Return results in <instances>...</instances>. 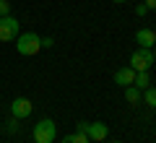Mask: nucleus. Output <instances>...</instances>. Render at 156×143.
<instances>
[{
    "label": "nucleus",
    "mask_w": 156,
    "mask_h": 143,
    "mask_svg": "<svg viewBox=\"0 0 156 143\" xmlns=\"http://www.w3.org/2000/svg\"><path fill=\"white\" fill-rule=\"evenodd\" d=\"M18 18L13 16H3L0 18V42H13L18 37Z\"/></svg>",
    "instance_id": "20e7f679"
},
{
    "label": "nucleus",
    "mask_w": 156,
    "mask_h": 143,
    "mask_svg": "<svg viewBox=\"0 0 156 143\" xmlns=\"http://www.w3.org/2000/svg\"><path fill=\"white\" fill-rule=\"evenodd\" d=\"M60 143H89V135H83V133H68Z\"/></svg>",
    "instance_id": "9b49d317"
},
{
    "label": "nucleus",
    "mask_w": 156,
    "mask_h": 143,
    "mask_svg": "<svg viewBox=\"0 0 156 143\" xmlns=\"http://www.w3.org/2000/svg\"><path fill=\"white\" fill-rule=\"evenodd\" d=\"M154 31H156V29H154Z\"/></svg>",
    "instance_id": "4be33fe9"
},
{
    "label": "nucleus",
    "mask_w": 156,
    "mask_h": 143,
    "mask_svg": "<svg viewBox=\"0 0 156 143\" xmlns=\"http://www.w3.org/2000/svg\"><path fill=\"white\" fill-rule=\"evenodd\" d=\"M109 143H122V141H109Z\"/></svg>",
    "instance_id": "412c9836"
},
{
    "label": "nucleus",
    "mask_w": 156,
    "mask_h": 143,
    "mask_svg": "<svg viewBox=\"0 0 156 143\" xmlns=\"http://www.w3.org/2000/svg\"><path fill=\"white\" fill-rule=\"evenodd\" d=\"M146 13H148V8H146L143 3H140V5H135V16H140V18H143Z\"/></svg>",
    "instance_id": "2eb2a0df"
},
{
    "label": "nucleus",
    "mask_w": 156,
    "mask_h": 143,
    "mask_svg": "<svg viewBox=\"0 0 156 143\" xmlns=\"http://www.w3.org/2000/svg\"><path fill=\"white\" fill-rule=\"evenodd\" d=\"M151 52H154V63H156V44H154V50H151Z\"/></svg>",
    "instance_id": "6ab92c4d"
},
{
    "label": "nucleus",
    "mask_w": 156,
    "mask_h": 143,
    "mask_svg": "<svg viewBox=\"0 0 156 143\" xmlns=\"http://www.w3.org/2000/svg\"><path fill=\"white\" fill-rule=\"evenodd\" d=\"M16 50H18V55H23V57L37 55V52L42 50V37H39V34H34V31L18 34V37H16Z\"/></svg>",
    "instance_id": "f257e3e1"
},
{
    "label": "nucleus",
    "mask_w": 156,
    "mask_h": 143,
    "mask_svg": "<svg viewBox=\"0 0 156 143\" xmlns=\"http://www.w3.org/2000/svg\"><path fill=\"white\" fill-rule=\"evenodd\" d=\"M31 109H34V104L29 99H23V96H18V99L11 102V115L16 117V120H26V117L31 115Z\"/></svg>",
    "instance_id": "39448f33"
},
{
    "label": "nucleus",
    "mask_w": 156,
    "mask_h": 143,
    "mask_svg": "<svg viewBox=\"0 0 156 143\" xmlns=\"http://www.w3.org/2000/svg\"><path fill=\"white\" fill-rule=\"evenodd\" d=\"M107 133H109V127L104 125V122H89V130H86V135H89V141H96V143H101V141H107Z\"/></svg>",
    "instance_id": "423d86ee"
},
{
    "label": "nucleus",
    "mask_w": 156,
    "mask_h": 143,
    "mask_svg": "<svg viewBox=\"0 0 156 143\" xmlns=\"http://www.w3.org/2000/svg\"><path fill=\"white\" fill-rule=\"evenodd\" d=\"M143 5L148 8V11H156V0H143Z\"/></svg>",
    "instance_id": "a211bd4d"
},
{
    "label": "nucleus",
    "mask_w": 156,
    "mask_h": 143,
    "mask_svg": "<svg viewBox=\"0 0 156 143\" xmlns=\"http://www.w3.org/2000/svg\"><path fill=\"white\" fill-rule=\"evenodd\" d=\"M115 3H128V0H115Z\"/></svg>",
    "instance_id": "aec40b11"
},
{
    "label": "nucleus",
    "mask_w": 156,
    "mask_h": 143,
    "mask_svg": "<svg viewBox=\"0 0 156 143\" xmlns=\"http://www.w3.org/2000/svg\"><path fill=\"white\" fill-rule=\"evenodd\" d=\"M34 143H55L57 138V125L50 120V117H44V120H39L37 125H34Z\"/></svg>",
    "instance_id": "f03ea898"
},
{
    "label": "nucleus",
    "mask_w": 156,
    "mask_h": 143,
    "mask_svg": "<svg viewBox=\"0 0 156 143\" xmlns=\"http://www.w3.org/2000/svg\"><path fill=\"white\" fill-rule=\"evenodd\" d=\"M133 86H135V88H140V91H143V88H148V86H151V78H148V73H135V81H133Z\"/></svg>",
    "instance_id": "9d476101"
},
{
    "label": "nucleus",
    "mask_w": 156,
    "mask_h": 143,
    "mask_svg": "<svg viewBox=\"0 0 156 143\" xmlns=\"http://www.w3.org/2000/svg\"><path fill=\"white\" fill-rule=\"evenodd\" d=\"M5 130H8V133H16V130H18V120H16V117L5 122Z\"/></svg>",
    "instance_id": "4468645a"
},
{
    "label": "nucleus",
    "mask_w": 156,
    "mask_h": 143,
    "mask_svg": "<svg viewBox=\"0 0 156 143\" xmlns=\"http://www.w3.org/2000/svg\"><path fill=\"white\" fill-rule=\"evenodd\" d=\"M52 44H55V39H52V37H42V47H47V50H50Z\"/></svg>",
    "instance_id": "f3484780"
},
{
    "label": "nucleus",
    "mask_w": 156,
    "mask_h": 143,
    "mask_svg": "<svg viewBox=\"0 0 156 143\" xmlns=\"http://www.w3.org/2000/svg\"><path fill=\"white\" fill-rule=\"evenodd\" d=\"M151 65H154V52L146 50V47H138V50L130 55V68L135 73H148Z\"/></svg>",
    "instance_id": "7ed1b4c3"
},
{
    "label": "nucleus",
    "mask_w": 156,
    "mask_h": 143,
    "mask_svg": "<svg viewBox=\"0 0 156 143\" xmlns=\"http://www.w3.org/2000/svg\"><path fill=\"white\" fill-rule=\"evenodd\" d=\"M11 16V0H0V18Z\"/></svg>",
    "instance_id": "ddd939ff"
},
{
    "label": "nucleus",
    "mask_w": 156,
    "mask_h": 143,
    "mask_svg": "<svg viewBox=\"0 0 156 143\" xmlns=\"http://www.w3.org/2000/svg\"><path fill=\"white\" fill-rule=\"evenodd\" d=\"M140 99H143L140 88H135V86H125V102H128V104H138Z\"/></svg>",
    "instance_id": "1a4fd4ad"
},
{
    "label": "nucleus",
    "mask_w": 156,
    "mask_h": 143,
    "mask_svg": "<svg viewBox=\"0 0 156 143\" xmlns=\"http://www.w3.org/2000/svg\"><path fill=\"white\" fill-rule=\"evenodd\" d=\"M86 130H89V122H78V125H76V133H83V135H86Z\"/></svg>",
    "instance_id": "dca6fc26"
},
{
    "label": "nucleus",
    "mask_w": 156,
    "mask_h": 143,
    "mask_svg": "<svg viewBox=\"0 0 156 143\" xmlns=\"http://www.w3.org/2000/svg\"><path fill=\"white\" fill-rule=\"evenodd\" d=\"M133 81H135V70H133V68H120V70H117L115 73V83H117V86H133Z\"/></svg>",
    "instance_id": "6e6552de"
},
{
    "label": "nucleus",
    "mask_w": 156,
    "mask_h": 143,
    "mask_svg": "<svg viewBox=\"0 0 156 143\" xmlns=\"http://www.w3.org/2000/svg\"><path fill=\"white\" fill-rule=\"evenodd\" d=\"M143 102H146L148 107H154V109H156V86L143 88Z\"/></svg>",
    "instance_id": "f8f14e48"
},
{
    "label": "nucleus",
    "mask_w": 156,
    "mask_h": 143,
    "mask_svg": "<svg viewBox=\"0 0 156 143\" xmlns=\"http://www.w3.org/2000/svg\"><path fill=\"white\" fill-rule=\"evenodd\" d=\"M135 42H138V47L151 50V47L156 44V31L154 29H138V31H135Z\"/></svg>",
    "instance_id": "0eeeda50"
}]
</instances>
